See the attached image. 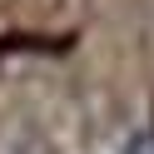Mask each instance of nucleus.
I'll return each instance as SVG.
<instances>
[{
	"instance_id": "1",
	"label": "nucleus",
	"mask_w": 154,
	"mask_h": 154,
	"mask_svg": "<svg viewBox=\"0 0 154 154\" xmlns=\"http://www.w3.org/2000/svg\"><path fill=\"white\" fill-rule=\"evenodd\" d=\"M124 154H154V129H139L129 144H124Z\"/></svg>"
}]
</instances>
